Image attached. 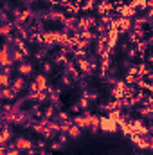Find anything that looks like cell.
Returning a JSON list of instances; mask_svg holds the SVG:
<instances>
[{
  "instance_id": "12",
  "label": "cell",
  "mask_w": 153,
  "mask_h": 155,
  "mask_svg": "<svg viewBox=\"0 0 153 155\" xmlns=\"http://www.w3.org/2000/svg\"><path fill=\"white\" fill-rule=\"evenodd\" d=\"M9 85H11V78H9V74L0 72V87L5 88V87H9Z\"/></svg>"
},
{
  "instance_id": "7",
  "label": "cell",
  "mask_w": 153,
  "mask_h": 155,
  "mask_svg": "<svg viewBox=\"0 0 153 155\" xmlns=\"http://www.w3.org/2000/svg\"><path fill=\"white\" fill-rule=\"evenodd\" d=\"M65 134H67V137H70V139H79V137H81V128L76 126V124L72 123V124L67 128V132H65Z\"/></svg>"
},
{
  "instance_id": "19",
  "label": "cell",
  "mask_w": 153,
  "mask_h": 155,
  "mask_svg": "<svg viewBox=\"0 0 153 155\" xmlns=\"http://www.w3.org/2000/svg\"><path fill=\"white\" fill-rule=\"evenodd\" d=\"M0 114H2V105H0Z\"/></svg>"
},
{
  "instance_id": "20",
  "label": "cell",
  "mask_w": 153,
  "mask_h": 155,
  "mask_svg": "<svg viewBox=\"0 0 153 155\" xmlns=\"http://www.w3.org/2000/svg\"><path fill=\"white\" fill-rule=\"evenodd\" d=\"M22 2H27V0H22Z\"/></svg>"
},
{
  "instance_id": "17",
  "label": "cell",
  "mask_w": 153,
  "mask_h": 155,
  "mask_svg": "<svg viewBox=\"0 0 153 155\" xmlns=\"http://www.w3.org/2000/svg\"><path fill=\"white\" fill-rule=\"evenodd\" d=\"M133 155H146V153H141V152H135Z\"/></svg>"
},
{
  "instance_id": "6",
  "label": "cell",
  "mask_w": 153,
  "mask_h": 155,
  "mask_svg": "<svg viewBox=\"0 0 153 155\" xmlns=\"http://www.w3.org/2000/svg\"><path fill=\"white\" fill-rule=\"evenodd\" d=\"M11 137H13V132L7 128V126H4L2 130H0V144L2 146H5V144H9V141H11Z\"/></svg>"
},
{
  "instance_id": "11",
  "label": "cell",
  "mask_w": 153,
  "mask_h": 155,
  "mask_svg": "<svg viewBox=\"0 0 153 155\" xmlns=\"http://www.w3.org/2000/svg\"><path fill=\"white\" fill-rule=\"evenodd\" d=\"M106 117H110L112 121H115V123H119V121L122 119V112H121V110H110V112H108V116H106Z\"/></svg>"
},
{
  "instance_id": "16",
  "label": "cell",
  "mask_w": 153,
  "mask_h": 155,
  "mask_svg": "<svg viewBox=\"0 0 153 155\" xmlns=\"http://www.w3.org/2000/svg\"><path fill=\"white\" fill-rule=\"evenodd\" d=\"M69 141V137H67V134H60L58 135V143H61V144H65Z\"/></svg>"
},
{
  "instance_id": "13",
  "label": "cell",
  "mask_w": 153,
  "mask_h": 155,
  "mask_svg": "<svg viewBox=\"0 0 153 155\" xmlns=\"http://www.w3.org/2000/svg\"><path fill=\"white\" fill-rule=\"evenodd\" d=\"M5 155H24L20 150H16L15 148V144H7V152H5Z\"/></svg>"
},
{
  "instance_id": "15",
  "label": "cell",
  "mask_w": 153,
  "mask_h": 155,
  "mask_svg": "<svg viewBox=\"0 0 153 155\" xmlns=\"http://www.w3.org/2000/svg\"><path fill=\"white\" fill-rule=\"evenodd\" d=\"M61 148H63V144H61V143H58V141L50 144V150H52V152H58V150H61Z\"/></svg>"
},
{
  "instance_id": "2",
  "label": "cell",
  "mask_w": 153,
  "mask_h": 155,
  "mask_svg": "<svg viewBox=\"0 0 153 155\" xmlns=\"http://www.w3.org/2000/svg\"><path fill=\"white\" fill-rule=\"evenodd\" d=\"M99 128L105 132V134H115L119 128H117V123L112 121L110 117H101L99 119Z\"/></svg>"
},
{
  "instance_id": "18",
  "label": "cell",
  "mask_w": 153,
  "mask_h": 155,
  "mask_svg": "<svg viewBox=\"0 0 153 155\" xmlns=\"http://www.w3.org/2000/svg\"><path fill=\"white\" fill-rule=\"evenodd\" d=\"M0 99H2V87H0Z\"/></svg>"
},
{
  "instance_id": "4",
  "label": "cell",
  "mask_w": 153,
  "mask_h": 155,
  "mask_svg": "<svg viewBox=\"0 0 153 155\" xmlns=\"http://www.w3.org/2000/svg\"><path fill=\"white\" fill-rule=\"evenodd\" d=\"M13 144H15V148L20 150V152H22V150L27 152V150H33V148H34V143L29 141V139H25V137H16Z\"/></svg>"
},
{
  "instance_id": "3",
  "label": "cell",
  "mask_w": 153,
  "mask_h": 155,
  "mask_svg": "<svg viewBox=\"0 0 153 155\" xmlns=\"http://www.w3.org/2000/svg\"><path fill=\"white\" fill-rule=\"evenodd\" d=\"M72 123H74L76 126H79L81 130H83V128H90V123H92V114L85 112L83 116H76L74 119H72Z\"/></svg>"
},
{
  "instance_id": "10",
  "label": "cell",
  "mask_w": 153,
  "mask_h": 155,
  "mask_svg": "<svg viewBox=\"0 0 153 155\" xmlns=\"http://www.w3.org/2000/svg\"><path fill=\"white\" fill-rule=\"evenodd\" d=\"M16 96H18V92H16V90H13L11 87L2 88V99H9V101H11V99H15Z\"/></svg>"
},
{
  "instance_id": "9",
  "label": "cell",
  "mask_w": 153,
  "mask_h": 155,
  "mask_svg": "<svg viewBox=\"0 0 153 155\" xmlns=\"http://www.w3.org/2000/svg\"><path fill=\"white\" fill-rule=\"evenodd\" d=\"M18 72H20L22 76H31V74H33V65L27 63V61H22V63L18 65Z\"/></svg>"
},
{
  "instance_id": "14",
  "label": "cell",
  "mask_w": 153,
  "mask_h": 155,
  "mask_svg": "<svg viewBox=\"0 0 153 155\" xmlns=\"http://www.w3.org/2000/svg\"><path fill=\"white\" fill-rule=\"evenodd\" d=\"M52 71V65H50V61H43V72L45 74H49Z\"/></svg>"
},
{
  "instance_id": "1",
  "label": "cell",
  "mask_w": 153,
  "mask_h": 155,
  "mask_svg": "<svg viewBox=\"0 0 153 155\" xmlns=\"http://www.w3.org/2000/svg\"><path fill=\"white\" fill-rule=\"evenodd\" d=\"M47 88H49V85H47V76H45V74L34 76L33 83H31V94H34V92H45Z\"/></svg>"
},
{
  "instance_id": "8",
  "label": "cell",
  "mask_w": 153,
  "mask_h": 155,
  "mask_svg": "<svg viewBox=\"0 0 153 155\" xmlns=\"http://www.w3.org/2000/svg\"><path fill=\"white\" fill-rule=\"evenodd\" d=\"M9 87H11L13 90H16V92L20 94V92H22V90L25 88V79H24V76H22V78H16L15 81H11V85H9Z\"/></svg>"
},
{
  "instance_id": "5",
  "label": "cell",
  "mask_w": 153,
  "mask_h": 155,
  "mask_svg": "<svg viewBox=\"0 0 153 155\" xmlns=\"http://www.w3.org/2000/svg\"><path fill=\"white\" fill-rule=\"evenodd\" d=\"M11 63H13V61H11V49L2 47V49H0V65L5 67V65H11Z\"/></svg>"
}]
</instances>
